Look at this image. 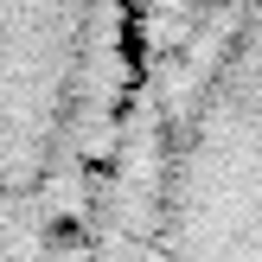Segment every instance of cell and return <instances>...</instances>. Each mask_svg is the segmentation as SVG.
Returning <instances> with one entry per match:
<instances>
[{"instance_id": "obj_2", "label": "cell", "mask_w": 262, "mask_h": 262, "mask_svg": "<svg viewBox=\"0 0 262 262\" xmlns=\"http://www.w3.org/2000/svg\"><path fill=\"white\" fill-rule=\"evenodd\" d=\"M141 102V0H0V262L109 250Z\"/></svg>"}, {"instance_id": "obj_1", "label": "cell", "mask_w": 262, "mask_h": 262, "mask_svg": "<svg viewBox=\"0 0 262 262\" xmlns=\"http://www.w3.org/2000/svg\"><path fill=\"white\" fill-rule=\"evenodd\" d=\"M115 262H262V0H141Z\"/></svg>"}]
</instances>
